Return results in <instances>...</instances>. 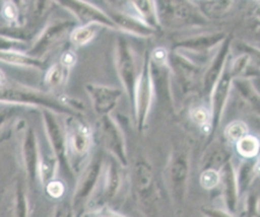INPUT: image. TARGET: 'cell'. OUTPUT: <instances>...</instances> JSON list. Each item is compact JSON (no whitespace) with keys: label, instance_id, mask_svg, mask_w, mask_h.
I'll use <instances>...</instances> for the list:
<instances>
[{"label":"cell","instance_id":"6da1fadb","mask_svg":"<svg viewBox=\"0 0 260 217\" xmlns=\"http://www.w3.org/2000/svg\"><path fill=\"white\" fill-rule=\"evenodd\" d=\"M0 102L12 105L42 106L57 113H69V108L58 102L54 97L27 86L4 83L0 85Z\"/></svg>","mask_w":260,"mask_h":217},{"label":"cell","instance_id":"7a4b0ae2","mask_svg":"<svg viewBox=\"0 0 260 217\" xmlns=\"http://www.w3.org/2000/svg\"><path fill=\"white\" fill-rule=\"evenodd\" d=\"M116 64L118 73L123 82L125 90L131 96H133L137 80L135 72V63L132 51L128 46L127 42L123 38H120L117 43Z\"/></svg>","mask_w":260,"mask_h":217},{"label":"cell","instance_id":"3957f363","mask_svg":"<svg viewBox=\"0 0 260 217\" xmlns=\"http://www.w3.org/2000/svg\"><path fill=\"white\" fill-rule=\"evenodd\" d=\"M69 25V21L63 20L51 23L43 30L38 40L35 42L31 48L27 52H25V54L30 57L40 59L51 49L52 46H54L61 39V37L68 29Z\"/></svg>","mask_w":260,"mask_h":217},{"label":"cell","instance_id":"277c9868","mask_svg":"<svg viewBox=\"0 0 260 217\" xmlns=\"http://www.w3.org/2000/svg\"><path fill=\"white\" fill-rule=\"evenodd\" d=\"M152 95V83L149 75V70L145 66L136 80L134 95L136 101L137 118L140 125H143L147 117V113L151 102Z\"/></svg>","mask_w":260,"mask_h":217},{"label":"cell","instance_id":"5b68a950","mask_svg":"<svg viewBox=\"0 0 260 217\" xmlns=\"http://www.w3.org/2000/svg\"><path fill=\"white\" fill-rule=\"evenodd\" d=\"M86 89L95 112L105 116L114 108L122 94L120 89L95 84H87Z\"/></svg>","mask_w":260,"mask_h":217},{"label":"cell","instance_id":"8992f818","mask_svg":"<svg viewBox=\"0 0 260 217\" xmlns=\"http://www.w3.org/2000/svg\"><path fill=\"white\" fill-rule=\"evenodd\" d=\"M21 151L26 175L29 178V180L34 182L38 176L40 158L37 137L35 131L31 128H27L24 132Z\"/></svg>","mask_w":260,"mask_h":217},{"label":"cell","instance_id":"52a82bcc","mask_svg":"<svg viewBox=\"0 0 260 217\" xmlns=\"http://www.w3.org/2000/svg\"><path fill=\"white\" fill-rule=\"evenodd\" d=\"M43 120L45 129L50 141V144L61 162H64L65 159V135L64 132L51 111H43Z\"/></svg>","mask_w":260,"mask_h":217},{"label":"cell","instance_id":"ba28073f","mask_svg":"<svg viewBox=\"0 0 260 217\" xmlns=\"http://www.w3.org/2000/svg\"><path fill=\"white\" fill-rule=\"evenodd\" d=\"M62 5L69 8L80 20L88 23H99V24H106L108 26H115V23L113 20L106 15L103 11H101L99 8L94 7L91 4H88L86 2H62Z\"/></svg>","mask_w":260,"mask_h":217},{"label":"cell","instance_id":"9c48e42d","mask_svg":"<svg viewBox=\"0 0 260 217\" xmlns=\"http://www.w3.org/2000/svg\"><path fill=\"white\" fill-rule=\"evenodd\" d=\"M231 84V74L224 71L220 78L213 86L212 90V113H213V124L216 126L220 120L224 104L226 102L229 89Z\"/></svg>","mask_w":260,"mask_h":217},{"label":"cell","instance_id":"30bf717a","mask_svg":"<svg viewBox=\"0 0 260 217\" xmlns=\"http://www.w3.org/2000/svg\"><path fill=\"white\" fill-rule=\"evenodd\" d=\"M0 62L22 67H31L42 69L45 63L41 59L28 56L23 52L17 51H0Z\"/></svg>","mask_w":260,"mask_h":217},{"label":"cell","instance_id":"8fae6325","mask_svg":"<svg viewBox=\"0 0 260 217\" xmlns=\"http://www.w3.org/2000/svg\"><path fill=\"white\" fill-rule=\"evenodd\" d=\"M229 52V43L225 42L222 45L221 50L219 51V53L217 54V56L215 57V59L212 62V65L210 66V68L208 69V71L206 72L205 78H204V88L206 91H212L213 86L215 85L216 81L219 78V75L221 73L224 61H225V57L226 54Z\"/></svg>","mask_w":260,"mask_h":217},{"label":"cell","instance_id":"7c38bea8","mask_svg":"<svg viewBox=\"0 0 260 217\" xmlns=\"http://www.w3.org/2000/svg\"><path fill=\"white\" fill-rule=\"evenodd\" d=\"M114 23L119 24L125 30L132 33H137L139 35L147 37L152 33V29L146 25L144 22L138 20L137 18L125 14H116L113 19Z\"/></svg>","mask_w":260,"mask_h":217},{"label":"cell","instance_id":"4fadbf2b","mask_svg":"<svg viewBox=\"0 0 260 217\" xmlns=\"http://www.w3.org/2000/svg\"><path fill=\"white\" fill-rule=\"evenodd\" d=\"M103 130L108 144L115 149L118 154L122 153V136L120 134L119 129L114 124V122L107 116H105L102 120Z\"/></svg>","mask_w":260,"mask_h":217},{"label":"cell","instance_id":"5bb4252c","mask_svg":"<svg viewBox=\"0 0 260 217\" xmlns=\"http://www.w3.org/2000/svg\"><path fill=\"white\" fill-rule=\"evenodd\" d=\"M101 26L102 24H99V23H88V24L76 27L71 33L72 43L78 46L87 44L95 35L96 31Z\"/></svg>","mask_w":260,"mask_h":217},{"label":"cell","instance_id":"9a60e30c","mask_svg":"<svg viewBox=\"0 0 260 217\" xmlns=\"http://www.w3.org/2000/svg\"><path fill=\"white\" fill-rule=\"evenodd\" d=\"M13 215L14 217L27 216V200L21 183L17 182L14 188L13 196Z\"/></svg>","mask_w":260,"mask_h":217},{"label":"cell","instance_id":"2e32d148","mask_svg":"<svg viewBox=\"0 0 260 217\" xmlns=\"http://www.w3.org/2000/svg\"><path fill=\"white\" fill-rule=\"evenodd\" d=\"M132 5L144 19V23L150 28L157 24V16L155 15V4L149 1L133 2Z\"/></svg>","mask_w":260,"mask_h":217},{"label":"cell","instance_id":"e0dca14e","mask_svg":"<svg viewBox=\"0 0 260 217\" xmlns=\"http://www.w3.org/2000/svg\"><path fill=\"white\" fill-rule=\"evenodd\" d=\"M89 144V132L85 126L78 125L72 134V146L78 153H83L87 150Z\"/></svg>","mask_w":260,"mask_h":217},{"label":"cell","instance_id":"ac0fdd59","mask_svg":"<svg viewBox=\"0 0 260 217\" xmlns=\"http://www.w3.org/2000/svg\"><path fill=\"white\" fill-rule=\"evenodd\" d=\"M237 149L239 153L245 157H253L259 149L258 139L254 136L246 135L237 141Z\"/></svg>","mask_w":260,"mask_h":217},{"label":"cell","instance_id":"d6986e66","mask_svg":"<svg viewBox=\"0 0 260 217\" xmlns=\"http://www.w3.org/2000/svg\"><path fill=\"white\" fill-rule=\"evenodd\" d=\"M0 11L8 25H19V4L13 1H5L2 3Z\"/></svg>","mask_w":260,"mask_h":217},{"label":"cell","instance_id":"ffe728a7","mask_svg":"<svg viewBox=\"0 0 260 217\" xmlns=\"http://www.w3.org/2000/svg\"><path fill=\"white\" fill-rule=\"evenodd\" d=\"M64 70L65 68L60 63L52 65L45 75L46 85L49 87L60 85L64 79Z\"/></svg>","mask_w":260,"mask_h":217},{"label":"cell","instance_id":"44dd1931","mask_svg":"<svg viewBox=\"0 0 260 217\" xmlns=\"http://www.w3.org/2000/svg\"><path fill=\"white\" fill-rule=\"evenodd\" d=\"M248 132V128L244 122L241 121H234L230 123L224 130L225 136L232 141H238L242 137L246 136Z\"/></svg>","mask_w":260,"mask_h":217},{"label":"cell","instance_id":"7402d4cb","mask_svg":"<svg viewBox=\"0 0 260 217\" xmlns=\"http://www.w3.org/2000/svg\"><path fill=\"white\" fill-rule=\"evenodd\" d=\"M24 48L23 42L0 35V51H17L25 53Z\"/></svg>","mask_w":260,"mask_h":217},{"label":"cell","instance_id":"603a6c76","mask_svg":"<svg viewBox=\"0 0 260 217\" xmlns=\"http://www.w3.org/2000/svg\"><path fill=\"white\" fill-rule=\"evenodd\" d=\"M200 182H201V186L204 189H207V190L212 189L218 184L219 174L217 171L213 169H207L202 172L200 176Z\"/></svg>","mask_w":260,"mask_h":217},{"label":"cell","instance_id":"cb8c5ba5","mask_svg":"<svg viewBox=\"0 0 260 217\" xmlns=\"http://www.w3.org/2000/svg\"><path fill=\"white\" fill-rule=\"evenodd\" d=\"M191 117L193 121L198 125H204L209 121V113L204 107H196L192 111Z\"/></svg>","mask_w":260,"mask_h":217},{"label":"cell","instance_id":"d4e9b609","mask_svg":"<svg viewBox=\"0 0 260 217\" xmlns=\"http://www.w3.org/2000/svg\"><path fill=\"white\" fill-rule=\"evenodd\" d=\"M47 192L53 198H59L64 192V186L58 180H51L47 185Z\"/></svg>","mask_w":260,"mask_h":217},{"label":"cell","instance_id":"484cf974","mask_svg":"<svg viewBox=\"0 0 260 217\" xmlns=\"http://www.w3.org/2000/svg\"><path fill=\"white\" fill-rule=\"evenodd\" d=\"M16 105L12 106H6L3 108H0V128L5 125L10 118L16 113Z\"/></svg>","mask_w":260,"mask_h":217},{"label":"cell","instance_id":"4316f807","mask_svg":"<svg viewBox=\"0 0 260 217\" xmlns=\"http://www.w3.org/2000/svg\"><path fill=\"white\" fill-rule=\"evenodd\" d=\"M247 63H248V57H247V56H244V55H243V56L239 57V58L235 61L233 67H232L231 73L234 74V75H236V73H237V74H238V73H241V72L243 71V69L246 67Z\"/></svg>","mask_w":260,"mask_h":217},{"label":"cell","instance_id":"83f0119b","mask_svg":"<svg viewBox=\"0 0 260 217\" xmlns=\"http://www.w3.org/2000/svg\"><path fill=\"white\" fill-rule=\"evenodd\" d=\"M76 62V56L74 53L70 52V51H67L65 52L62 57H61V62L60 64L64 67V68H67V67H71L75 64Z\"/></svg>","mask_w":260,"mask_h":217},{"label":"cell","instance_id":"f1b7e54d","mask_svg":"<svg viewBox=\"0 0 260 217\" xmlns=\"http://www.w3.org/2000/svg\"><path fill=\"white\" fill-rule=\"evenodd\" d=\"M167 51L164 48H157L153 52V59L157 64H164L167 60Z\"/></svg>","mask_w":260,"mask_h":217},{"label":"cell","instance_id":"f546056e","mask_svg":"<svg viewBox=\"0 0 260 217\" xmlns=\"http://www.w3.org/2000/svg\"><path fill=\"white\" fill-rule=\"evenodd\" d=\"M6 82V77H5V73L0 69V85L4 84Z\"/></svg>","mask_w":260,"mask_h":217}]
</instances>
